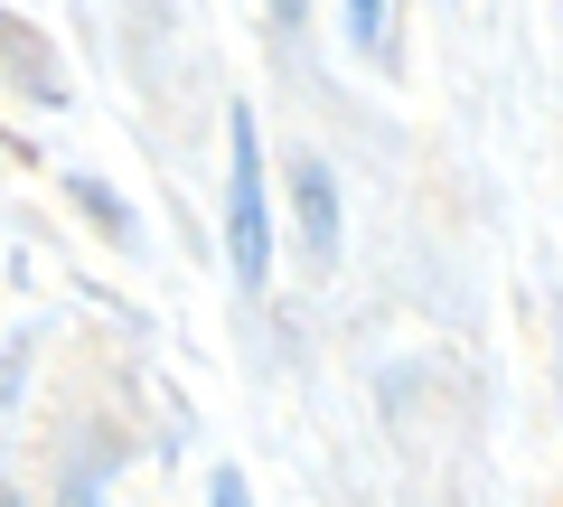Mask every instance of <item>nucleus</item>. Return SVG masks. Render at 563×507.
I'll return each instance as SVG.
<instances>
[{"label":"nucleus","mask_w":563,"mask_h":507,"mask_svg":"<svg viewBox=\"0 0 563 507\" xmlns=\"http://www.w3.org/2000/svg\"><path fill=\"white\" fill-rule=\"evenodd\" d=\"M225 254H235V283L263 291V273H273V207H263V142H254V113L225 122Z\"/></svg>","instance_id":"1"},{"label":"nucleus","mask_w":563,"mask_h":507,"mask_svg":"<svg viewBox=\"0 0 563 507\" xmlns=\"http://www.w3.org/2000/svg\"><path fill=\"white\" fill-rule=\"evenodd\" d=\"M291 198H301V235H310V254H339V188H329V169L320 161H301L291 169Z\"/></svg>","instance_id":"2"},{"label":"nucleus","mask_w":563,"mask_h":507,"mask_svg":"<svg viewBox=\"0 0 563 507\" xmlns=\"http://www.w3.org/2000/svg\"><path fill=\"white\" fill-rule=\"evenodd\" d=\"M347 38H357L366 57H385V0H347Z\"/></svg>","instance_id":"3"},{"label":"nucleus","mask_w":563,"mask_h":507,"mask_svg":"<svg viewBox=\"0 0 563 507\" xmlns=\"http://www.w3.org/2000/svg\"><path fill=\"white\" fill-rule=\"evenodd\" d=\"M10 507H29V498H10Z\"/></svg>","instance_id":"5"},{"label":"nucleus","mask_w":563,"mask_h":507,"mask_svg":"<svg viewBox=\"0 0 563 507\" xmlns=\"http://www.w3.org/2000/svg\"><path fill=\"white\" fill-rule=\"evenodd\" d=\"M207 507H254V498H244V480H235V470H217V488H207Z\"/></svg>","instance_id":"4"}]
</instances>
